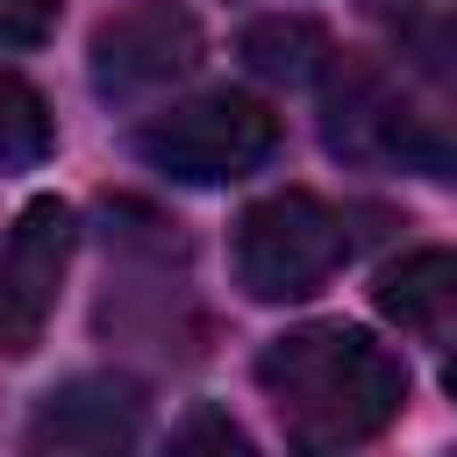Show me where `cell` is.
Segmentation results:
<instances>
[{
  "instance_id": "3",
  "label": "cell",
  "mask_w": 457,
  "mask_h": 457,
  "mask_svg": "<svg viewBox=\"0 0 457 457\" xmlns=\"http://www.w3.org/2000/svg\"><path fill=\"white\" fill-rule=\"evenodd\" d=\"M271 150H278V114L250 93H200V100H179L136 129V157L179 186L250 179Z\"/></svg>"
},
{
  "instance_id": "1",
  "label": "cell",
  "mask_w": 457,
  "mask_h": 457,
  "mask_svg": "<svg viewBox=\"0 0 457 457\" xmlns=\"http://www.w3.org/2000/svg\"><path fill=\"white\" fill-rule=\"evenodd\" d=\"M257 386L300 450L371 443L407 407V364L371 328H350V321H307L264 343Z\"/></svg>"
},
{
  "instance_id": "10",
  "label": "cell",
  "mask_w": 457,
  "mask_h": 457,
  "mask_svg": "<svg viewBox=\"0 0 457 457\" xmlns=\"http://www.w3.org/2000/svg\"><path fill=\"white\" fill-rule=\"evenodd\" d=\"M57 29V0H0V50H36Z\"/></svg>"
},
{
  "instance_id": "11",
  "label": "cell",
  "mask_w": 457,
  "mask_h": 457,
  "mask_svg": "<svg viewBox=\"0 0 457 457\" xmlns=\"http://www.w3.org/2000/svg\"><path fill=\"white\" fill-rule=\"evenodd\" d=\"M443 386H450V400H457V350L443 357Z\"/></svg>"
},
{
  "instance_id": "2",
  "label": "cell",
  "mask_w": 457,
  "mask_h": 457,
  "mask_svg": "<svg viewBox=\"0 0 457 457\" xmlns=\"http://www.w3.org/2000/svg\"><path fill=\"white\" fill-rule=\"evenodd\" d=\"M350 257V236L336 221L328 200L286 186L257 207H243L236 236H228V264H236V286L264 307H286V300H307L321 293Z\"/></svg>"
},
{
  "instance_id": "8",
  "label": "cell",
  "mask_w": 457,
  "mask_h": 457,
  "mask_svg": "<svg viewBox=\"0 0 457 457\" xmlns=\"http://www.w3.org/2000/svg\"><path fill=\"white\" fill-rule=\"evenodd\" d=\"M243 64L264 71V79H286V86H307L321 64H328V36L300 14H271V21H250L243 29Z\"/></svg>"
},
{
  "instance_id": "6",
  "label": "cell",
  "mask_w": 457,
  "mask_h": 457,
  "mask_svg": "<svg viewBox=\"0 0 457 457\" xmlns=\"http://www.w3.org/2000/svg\"><path fill=\"white\" fill-rule=\"evenodd\" d=\"M143 428V400L136 386H114V378H71L64 393L43 400L29 443H57V450H114V443H136Z\"/></svg>"
},
{
  "instance_id": "5",
  "label": "cell",
  "mask_w": 457,
  "mask_h": 457,
  "mask_svg": "<svg viewBox=\"0 0 457 457\" xmlns=\"http://www.w3.org/2000/svg\"><path fill=\"white\" fill-rule=\"evenodd\" d=\"M200 21L171 0H136L93 29V93L100 100H143L200 64Z\"/></svg>"
},
{
  "instance_id": "7",
  "label": "cell",
  "mask_w": 457,
  "mask_h": 457,
  "mask_svg": "<svg viewBox=\"0 0 457 457\" xmlns=\"http://www.w3.org/2000/svg\"><path fill=\"white\" fill-rule=\"evenodd\" d=\"M378 314L407 336H436V328H457V250H407L400 264L378 271L371 286Z\"/></svg>"
},
{
  "instance_id": "4",
  "label": "cell",
  "mask_w": 457,
  "mask_h": 457,
  "mask_svg": "<svg viewBox=\"0 0 457 457\" xmlns=\"http://www.w3.org/2000/svg\"><path fill=\"white\" fill-rule=\"evenodd\" d=\"M64 264H71V207L57 193H36L0 243V350L7 357H29L43 343V321L57 314V293H64Z\"/></svg>"
},
{
  "instance_id": "9",
  "label": "cell",
  "mask_w": 457,
  "mask_h": 457,
  "mask_svg": "<svg viewBox=\"0 0 457 457\" xmlns=\"http://www.w3.org/2000/svg\"><path fill=\"white\" fill-rule=\"evenodd\" d=\"M50 157V107L29 79L0 71V171H29Z\"/></svg>"
}]
</instances>
